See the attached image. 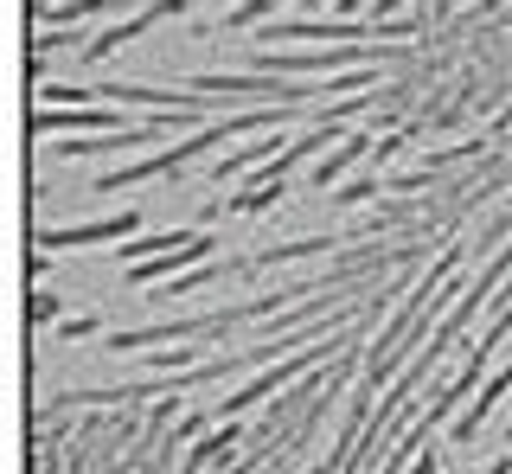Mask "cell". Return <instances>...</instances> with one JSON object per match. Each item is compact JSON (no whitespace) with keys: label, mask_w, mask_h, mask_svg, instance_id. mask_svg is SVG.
I'll list each match as a JSON object with an SVG mask.
<instances>
[{"label":"cell","mask_w":512,"mask_h":474,"mask_svg":"<svg viewBox=\"0 0 512 474\" xmlns=\"http://www.w3.org/2000/svg\"><path fill=\"white\" fill-rule=\"evenodd\" d=\"M288 193V180H250L244 193H231L224 199V212H244V218H256V212H276V199Z\"/></svg>","instance_id":"obj_4"},{"label":"cell","mask_w":512,"mask_h":474,"mask_svg":"<svg viewBox=\"0 0 512 474\" xmlns=\"http://www.w3.org/2000/svg\"><path fill=\"white\" fill-rule=\"evenodd\" d=\"M199 257H212V237H192V244H180L173 257H154V263H128V276H135V282H154V276H167V270L199 263Z\"/></svg>","instance_id":"obj_3"},{"label":"cell","mask_w":512,"mask_h":474,"mask_svg":"<svg viewBox=\"0 0 512 474\" xmlns=\"http://www.w3.org/2000/svg\"><path fill=\"white\" fill-rule=\"evenodd\" d=\"M32 129L39 135H52V129H135V122L122 116V109H52V103H39V116H32Z\"/></svg>","instance_id":"obj_2"},{"label":"cell","mask_w":512,"mask_h":474,"mask_svg":"<svg viewBox=\"0 0 512 474\" xmlns=\"http://www.w3.org/2000/svg\"><path fill=\"white\" fill-rule=\"evenodd\" d=\"M32 321H58V295H32Z\"/></svg>","instance_id":"obj_5"},{"label":"cell","mask_w":512,"mask_h":474,"mask_svg":"<svg viewBox=\"0 0 512 474\" xmlns=\"http://www.w3.org/2000/svg\"><path fill=\"white\" fill-rule=\"evenodd\" d=\"M141 218L135 212H116V218H103V225H77V231H39V263L52 257V250H84V244H122V237H135Z\"/></svg>","instance_id":"obj_1"}]
</instances>
